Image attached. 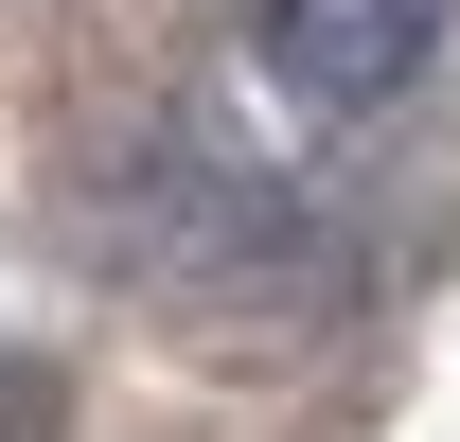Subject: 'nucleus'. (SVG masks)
Here are the masks:
<instances>
[{"mask_svg":"<svg viewBox=\"0 0 460 442\" xmlns=\"http://www.w3.org/2000/svg\"><path fill=\"white\" fill-rule=\"evenodd\" d=\"M107 230H124V266H160V283H248V266L301 248V213L266 177H230L213 142H142L124 195H107Z\"/></svg>","mask_w":460,"mask_h":442,"instance_id":"f257e3e1","label":"nucleus"},{"mask_svg":"<svg viewBox=\"0 0 460 442\" xmlns=\"http://www.w3.org/2000/svg\"><path fill=\"white\" fill-rule=\"evenodd\" d=\"M248 54H266L284 107L372 124V107H407V71L443 54V0H266V18H248Z\"/></svg>","mask_w":460,"mask_h":442,"instance_id":"f03ea898","label":"nucleus"},{"mask_svg":"<svg viewBox=\"0 0 460 442\" xmlns=\"http://www.w3.org/2000/svg\"><path fill=\"white\" fill-rule=\"evenodd\" d=\"M0 442H18V354H0Z\"/></svg>","mask_w":460,"mask_h":442,"instance_id":"7ed1b4c3","label":"nucleus"},{"mask_svg":"<svg viewBox=\"0 0 460 442\" xmlns=\"http://www.w3.org/2000/svg\"><path fill=\"white\" fill-rule=\"evenodd\" d=\"M230 18H266V0H230Z\"/></svg>","mask_w":460,"mask_h":442,"instance_id":"20e7f679","label":"nucleus"}]
</instances>
